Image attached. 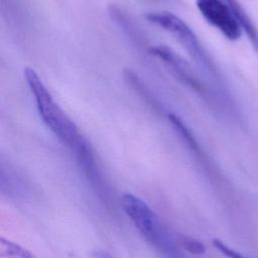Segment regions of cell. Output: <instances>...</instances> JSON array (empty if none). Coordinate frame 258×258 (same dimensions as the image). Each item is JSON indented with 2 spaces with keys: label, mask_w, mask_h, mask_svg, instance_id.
Returning a JSON list of instances; mask_svg holds the SVG:
<instances>
[{
  "label": "cell",
  "mask_w": 258,
  "mask_h": 258,
  "mask_svg": "<svg viewBox=\"0 0 258 258\" xmlns=\"http://www.w3.org/2000/svg\"><path fill=\"white\" fill-rule=\"evenodd\" d=\"M23 75L34 99L37 113L44 125L61 143L75 152L78 160L91 154L93 151L90 144L81 134L75 122L53 99L38 74L31 68H25Z\"/></svg>",
  "instance_id": "obj_1"
},
{
  "label": "cell",
  "mask_w": 258,
  "mask_h": 258,
  "mask_svg": "<svg viewBox=\"0 0 258 258\" xmlns=\"http://www.w3.org/2000/svg\"><path fill=\"white\" fill-rule=\"evenodd\" d=\"M148 22L162 28L171 34L180 45L186 50L195 63L203 71L211 80L222 87V79L215 62L205 49L192 29L177 15L167 11L149 12L145 15Z\"/></svg>",
  "instance_id": "obj_2"
},
{
  "label": "cell",
  "mask_w": 258,
  "mask_h": 258,
  "mask_svg": "<svg viewBox=\"0 0 258 258\" xmlns=\"http://www.w3.org/2000/svg\"><path fill=\"white\" fill-rule=\"evenodd\" d=\"M121 206L141 235L158 249L171 253L173 244L163 229L157 216L140 198L125 194L121 198Z\"/></svg>",
  "instance_id": "obj_3"
},
{
  "label": "cell",
  "mask_w": 258,
  "mask_h": 258,
  "mask_svg": "<svg viewBox=\"0 0 258 258\" xmlns=\"http://www.w3.org/2000/svg\"><path fill=\"white\" fill-rule=\"evenodd\" d=\"M196 5L204 19L226 38L237 40L241 37L242 25L226 0H196Z\"/></svg>",
  "instance_id": "obj_4"
},
{
  "label": "cell",
  "mask_w": 258,
  "mask_h": 258,
  "mask_svg": "<svg viewBox=\"0 0 258 258\" xmlns=\"http://www.w3.org/2000/svg\"><path fill=\"white\" fill-rule=\"evenodd\" d=\"M150 52L159 58L180 82L197 93H206L203 84L195 75L191 67L175 51L166 45H156L150 48Z\"/></svg>",
  "instance_id": "obj_5"
},
{
  "label": "cell",
  "mask_w": 258,
  "mask_h": 258,
  "mask_svg": "<svg viewBox=\"0 0 258 258\" xmlns=\"http://www.w3.org/2000/svg\"><path fill=\"white\" fill-rule=\"evenodd\" d=\"M226 1L230 4L232 9L234 10L237 18L239 19V21L242 25L244 32L247 34L253 33L256 29V25L254 24V22L252 21L250 16L247 14L245 9L242 7V5L237 0H226Z\"/></svg>",
  "instance_id": "obj_6"
},
{
  "label": "cell",
  "mask_w": 258,
  "mask_h": 258,
  "mask_svg": "<svg viewBox=\"0 0 258 258\" xmlns=\"http://www.w3.org/2000/svg\"><path fill=\"white\" fill-rule=\"evenodd\" d=\"M1 245H2L3 251L9 257H13V258H35L26 249L22 248L21 246L15 244L13 242L5 240L4 238H1Z\"/></svg>",
  "instance_id": "obj_7"
},
{
  "label": "cell",
  "mask_w": 258,
  "mask_h": 258,
  "mask_svg": "<svg viewBox=\"0 0 258 258\" xmlns=\"http://www.w3.org/2000/svg\"><path fill=\"white\" fill-rule=\"evenodd\" d=\"M213 246L220 252L222 253L224 256H226L227 258H249L247 256H244L243 254L237 252L236 250H234L233 248L229 247L228 245H226L223 241L219 240V239H214L213 240Z\"/></svg>",
  "instance_id": "obj_8"
},
{
  "label": "cell",
  "mask_w": 258,
  "mask_h": 258,
  "mask_svg": "<svg viewBox=\"0 0 258 258\" xmlns=\"http://www.w3.org/2000/svg\"><path fill=\"white\" fill-rule=\"evenodd\" d=\"M182 244L184 246V248L194 253V254H203L206 251V248L204 246V244L198 240L195 239H190V238H184L182 241Z\"/></svg>",
  "instance_id": "obj_9"
},
{
  "label": "cell",
  "mask_w": 258,
  "mask_h": 258,
  "mask_svg": "<svg viewBox=\"0 0 258 258\" xmlns=\"http://www.w3.org/2000/svg\"><path fill=\"white\" fill-rule=\"evenodd\" d=\"M96 258H112V256H110L108 253L104 252V251H98L95 253Z\"/></svg>",
  "instance_id": "obj_10"
}]
</instances>
